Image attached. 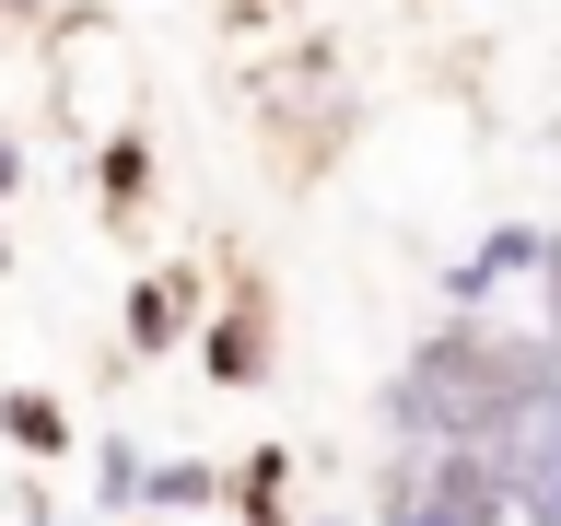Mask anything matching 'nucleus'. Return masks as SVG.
<instances>
[{
  "label": "nucleus",
  "instance_id": "6e6552de",
  "mask_svg": "<svg viewBox=\"0 0 561 526\" xmlns=\"http://www.w3.org/2000/svg\"><path fill=\"white\" fill-rule=\"evenodd\" d=\"M12 12H35V0H12Z\"/></svg>",
  "mask_w": 561,
  "mask_h": 526
},
{
  "label": "nucleus",
  "instance_id": "20e7f679",
  "mask_svg": "<svg viewBox=\"0 0 561 526\" xmlns=\"http://www.w3.org/2000/svg\"><path fill=\"white\" fill-rule=\"evenodd\" d=\"M12 445H24V456H59V410H47V398H12Z\"/></svg>",
  "mask_w": 561,
  "mask_h": 526
},
{
  "label": "nucleus",
  "instance_id": "f03ea898",
  "mask_svg": "<svg viewBox=\"0 0 561 526\" xmlns=\"http://www.w3.org/2000/svg\"><path fill=\"white\" fill-rule=\"evenodd\" d=\"M538 245H550V235L503 222V235H480V258H456V281H445V293H456V305H480V293H503V281H526V270H538Z\"/></svg>",
  "mask_w": 561,
  "mask_h": 526
},
{
  "label": "nucleus",
  "instance_id": "0eeeda50",
  "mask_svg": "<svg viewBox=\"0 0 561 526\" xmlns=\"http://www.w3.org/2000/svg\"><path fill=\"white\" fill-rule=\"evenodd\" d=\"M12 187H24V152H12V140H0V199H12Z\"/></svg>",
  "mask_w": 561,
  "mask_h": 526
},
{
  "label": "nucleus",
  "instance_id": "423d86ee",
  "mask_svg": "<svg viewBox=\"0 0 561 526\" xmlns=\"http://www.w3.org/2000/svg\"><path fill=\"white\" fill-rule=\"evenodd\" d=\"M94 491H105V503H140V456L105 445V456H94Z\"/></svg>",
  "mask_w": 561,
  "mask_h": 526
},
{
  "label": "nucleus",
  "instance_id": "7ed1b4c3",
  "mask_svg": "<svg viewBox=\"0 0 561 526\" xmlns=\"http://www.w3.org/2000/svg\"><path fill=\"white\" fill-rule=\"evenodd\" d=\"M175 305H187V281H140V293H129V340L164 351V340H175Z\"/></svg>",
  "mask_w": 561,
  "mask_h": 526
},
{
  "label": "nucleus",
  "instance_id": "39448f33",
  "mask_svg": "<svg viewBox=\"0 0 561 526\" xmlns=\"http://www.w3.org/2000/svg\"><path fill=\"white\" fill-rule=\"evenodd\" d=\"M140 491L152 503H210V468H140Z\"/></svg>",
  "mask_w": 561,
  "mask_h": 526
},
{
  "label": "nucleus",
  "instance_id": "f257e3e1",
  "mask_svg": "<svg viewBox=\"0 0 561 526\" xmlns=\"http://www.w3.org/2000/svg\"><path fill=\"white\" fill-rule=\"evenodd\" d=\"M561 386H550V351L526 340H433L410 351V375L386 386V421H410V433H433V445H503L515 421H538Z\"/></svg>",
  "mask_w": 561,
  "mask_h": 526
}]
</instances>
